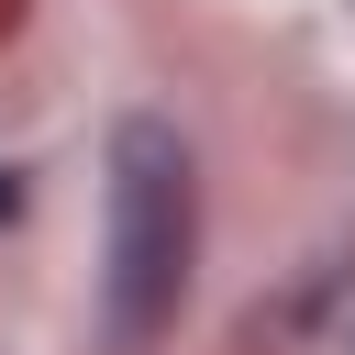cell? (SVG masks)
Returning a JSON list of instances; mask_svg holds the SVG:
<instances>
[{"label": "cell", "mask_w": 355, "mask_h": 355, "mask_svg": "<svg viewBox=\"0 0 355 355\" xmlns=\"http://www.w3.org/2000/svg\"><path fill=\"white\" fill-rule=\"evenodd\" d=\"M189 300V144L133 111L111 133V266H100V344L144 355Z\"/></svg>", "instance_id": "6da1fadb"}, {"label": "cell", "mask_w": 355, "mask_h": 355, "mask_svg": "<svg viewBox=\"0 0 355 355\" xmlns=\"http://www.w3.org/2000/svg\"><path fill=\"white\" fill-rule=\"evenodd\" d=\"M11 211H22V178H11V166H0V222H11Z\"/></svg>", "instance_id": "7a4b0ae2"}]
</instances>
